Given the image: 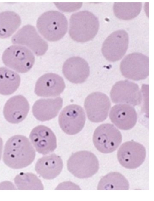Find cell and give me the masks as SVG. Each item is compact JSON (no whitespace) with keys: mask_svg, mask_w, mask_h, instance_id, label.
<instances>
[{"mask_svg":"<svg viewBox=\"0 0 154 201\" xmlns=\"http://www.w3.org/2000/svg\"><path fill=\"white\" fill-rule=\"evenodd\" d=\"M142 8L141 2L114 3L113 8L115 16L125 20L133 19L138 16Z\"/></svg>","mask_w":154,"mask_h":201,"instance_id":"obj_24","label":"cell"},{"mask_svg":"<svg viewBox=\"0 0 154 201\" xmlns=\"http://www.w3.org/2000/svg\"><path fill=\"white\" fill-rule=\"evenodd\" d=\"M120 131L113 124H103L95 130L93 136L96 149L103 153H111L116 150L122 141Z\"/></svg>","mask_w":154,"mask_h":201,"instance_id":"obj_6","label":"cell"},{"mask_svg":"<svg viewBox=\"0 0 154 201\" xmlns=\"http://www.w3.org/2000/svg\"><path fill=\"white\" fill-rule=\"evenodd\" d=\"M109 117L117 128L124 130L132 128L137 120V114L134 107L125 104H116L112 107Z\"/></svg>","mask_w":154,"mask_h":201,"instance_id":"obj_17","label":"cell"},{"mask_svg":"<svg viewBox=\"0 0 154 201\" xmlns=\"http://www.w3.org/2000/svg\"><path fill=\"white\" fill-rule=\"evenodd\" d=\"M110 97L114 103L133 106L140 104L142 101V94L138 85L127 80L116 82L111 90Z\"/></svg>","mask_w":154,"mask_h":201,"instance_id":"obj_11","label":"cell"},{"mask_svg":"<svg viewBox=\"0 0 154 201\" xmlns=\"http://www.w3.org/2000/svg\"><path fill=\"white\" fill-rule=\"evenodd\" d=\"M17 189L19 190H43L41 181L35 174L32 173L21 172L14 179Z\"/></svg>","mask_w":154,"mask_h":201,"instance_id":"obj_25","label":"cell"},{"mask_svg":"<svg viewBox=\"0 0 154 201\" xmlns=\"http://www.w3.org/2000/svg\"><path fill=\"white\" fill-rule=\"evenodd\" d=\"M29 137L36 151L42 155L51 153L57 148L55 135L49 128L45 126L39 125L34 128Z\"/></svg>","mask_w":154,"mask_h":201,"instance_id":"obj_14","label":"cell"},{"mask_svg":"<svg viewBox=\"0 0 154 201\" xmlns=\"http://www.w3.org/2000/svg\"><path fill=\"white\" fill-rule=\"evenodd\" d=\"M2 59L6 66L20 73L29 71L35 61V57L29 49L16 45L10 46L4 51Z\"/></svg>","mask_w":154,"mask_h":201,"instance_id":"obj_5","label":"cell"},{"mask_svg":"<svg viewBox=\"0 0 154 201\" xmlns=\"http://www.w3.org/2000/svg\"><path fill=\"white\" fill-rule=\"evenodd\" d=\"M99 26L98 18L93 14L87 11H81L71 16L69 34L74 40L84 42L94 37Z\"/></svg>","mask_w":154,"mask_h":201,"instance_id":"obj_2","label":"cell"},{"mask_svg":"<svg viewBox=\"0 0 154 201\" xmlns=\"http://www.w3.org/2000/svg\"><path fill=\"white\" fill-rule=\"evenodd\" d=\"M85 114L80 106L72 104L65 107L61 112L58 122L62 130L66 134L74 135L79 132L85 122Z\"/></svg>","mask_w":154,"mask_h":201,"instance_id":"obj_8","label":"cell"},{"mask_svg":"<svg viewBox=\"0 0 154 201\" xmlns=\"http://www.w3.org/2000/svg\"><path fill=\"white\" fill-rule=\"evenodd\" d=\"M68 171L79 178H87L95 174L99 169V163L96 156L87 151L75 153L67 162Z\"/></svg>","mask_w":154,"mask_h":201,"instance_id":"obj_4","label":"cell"},{"mask_svg":"<svg viewBox=\"0 0 154 201\" xmlns=\"http://www.w3.org/2000/svg\"><path fill=\"white\" fill-rule=\"evenodd\" d=\"M3 148V141L2 138L0 137V160L1 159Z\"/></svg>","mask_w":154,"mask_h":201,"instance_id":"obj_27","label":"cell"},{"mask_svg":"<svg viewBox=\"0 0 154 201\" xmlns=\"http://www.w3.org/2000/svg\"><path fill=\"white\" fill-rule=\"evenodd\" d=\"M120 67L125 77L135 81L143 80L149 75V58L141 53H132L123 59Z\"/></svg>","mask_w":154,"mask_h":201,"instance_id":"obj_7","label":"cell"},{"mask_svg":"<svg viewBox=\"0 0 154 201\" xmlns=\"http://www.w3.org/2000/svg\"><path fill=\"white\" fill-rule=\"evenodd\" d=\"M35 156V150L28 138L23 135H16L6 142L3 159L8 167L18 169L31 164Z\"/></svg>","mask_w":154,"mask_h":201,"instance_id":"obj_1","label":"cell"},{"mask_svg":"<svg viewBox=\"0 0 154 201\" xmlns=\"http://www.w3.org/2000/svg\"><path fill=\"white\" fill-rule=\"evenodd\" d=\"M84 106L88 119L98 123L107 118L111 104L107 95L97 92L90 94L86 97Z\"/></svg>","mask_w":154,"mask_h":201,"instance_id":"obj_12","label":"cell"},{"mask_svg":"<svg viewBox=\"0 0 154 201\" xmlns=\"http://www.w3.org/2000/svg\"><path fill=\"white\" fill-rule=\"evenodd\" d=\"M62 72L65 78L75 84L85 82L90 74V67L87 62L79 57L67 59L64 63Z\"/></svg>","mask_w":154,"mask_h":201,"instance_id":"obj_16","label":"cell"},{"mask_svg":"<svg viewBox=\"0 0 154 201\" xmlns=\"http://www.w3.org/2000/svg\"><path fill=\"white\" fill-rule=\"evenodd\" d=\"M65 88V83L62 77L55 73H47L37 80L34 91L38 96L55 97L63 92Z\"/></svg>","mask_w":154,"mask_h":201,"instance_id":"obj_15","label":"cell"},{"mask_svg":"<svg viewBox=\"0 0 154 201\" xmlns=\"http://www.w3.org/2000/svg\"><path fill=\"white\" fill-rule=\"evenodd\" d=\"M63 167L60 157L53 153L39 159L35 164V169L44 179L51 180L60 174Z\"/></svg>","mask_w":154,"mask_h":201,"instance_id":"obj_20","label":"cell"},{"mask_svg":"<svg viewBox=\"0 0 154 201\" xmlns=\"http://www.w3.org/2000/svg\"><path fill=\"white\" fill-rule=\"evenodd\" d=\"M0 189L16 190V188L11 182L4 181L0 183Z\"/></svg>","mask_w":154,"mask_h":201,"instance_id":"obj_26","label":"cell"},{"mask_svg":"<svg viewBox=\"0 0 154 201\" xmlns=\"http://www.w3.org/2000/svg\"><path fill=\"white\" fill-rule=\"evenodd\" d=\"M146 150L142 144L134 141L122 144L117 152L119 162L123 167L128 169H136L144 161Z\"/></svg>","mask_w":154,"mask_h":201,"instance_id":"obj_13","label":"cell"},{"mask_svg":"<svg viewBox=\"0 0 154 201\" xmlns=\"http://www.w3.org/2000/svg\"><path fill=\"white\" fill-rule=\"evenodd\" d=\"M38 30L46 40L56 41L62 38L68 29L67 20L62 13L56 11H50L42 14L36 24Z\"/></svg>","mask_w":154,"mask_h":201,"instance_id":"obj_3","label":"cell"},{"mask_svg":"<svg viewBox=\"0 0 154 201\" xmlns=\"http://www.w3.org/2000/svg\"><path fill=\"white\" fill-rule=\"evenodd\" d=\"M129 36L124 30H119L110 34L104 42L102 52L104 57L110 62L120 60L128 47Z\"/></svg>","mask_w":154,"mask_h":201,"instance_id":"obj_10","label":"cell"},{"mask_svg":"<svg viewBox=\"0 0 154 201\" xmlns=\"http://www.w3.org/2000/svg\"><path fill=\"white\" fill-rule=\"evenodd\" d=\"M20 16L16 13L6 11L0 13V38L5 39L11 36L20 27Z\"/></svg>","mask_w":154,"mask_h":201,"instance_id":"obj_22","label":"cell"},{"mask_svg":"<svg viewBox=\"0 0 154 201\" xmlns=\"http://www.w3.org/2000/svg\"><path fill=\"white\" fill-rule=\"evenodd\" d=\"M129 182L125 177L117 172H110L103 177L98 184V190H128Z\"/></svg>","mask_w":154,"mask_h":201,"instance_id":"obj_23","label":"cell"},{"mask_svg":"<svg viewBox=\"0 0 154 201\" xmlns=\"http://www.w3.org/2000/svg\"><path fill=\"white\" fill-rule=\"evenodd\" d=\"M63 99L60 97L55 98L40 99L34 104L32 112L38 120H49L56 117L62 107Z\"/></svg>","mask_w":154,"mask_h":201,"instance_id":"obj_19","label":"cell"},{"mask_svg":"<svg viewBox=\"0 0 154 201\" xmlns=\"http://www.w3.org/2000/svg\"><path fill=\"white\" fill-rule=\"evenodd\" d=\"M20 78L17 73L6 67H0V94L11 95L19 88Z\"/></svg>","mask_w":154,"mask_h":201,"instance_id":"obj_21","label":"cell"},{"mask_svg":"<svg viewBox=\"0 0 154 201\" xmlns=\"http://www.w3.org/2000/svg\"><path fill=\"white\" fill-rule=\"evenodd\" d=\"M13 44L25 46L37 56L43 55L47 51L48 45L38 34L35 28L30 25L23 26L11 38Z\"/></svg>","mask_w":154,"mask_h":201,"instance_id":"obj_9","label":"cell"},{"mask_svg":"<svg viewBox=\"0 0 154 201\" xmlns=\"http://www.w3.org/2000/svg\"><path fill=\"white\" fill-rule=\"evenodd\" d=\"M29 108V102L25 97L20 95H15L6 103L3 108V115L8 122L18 123L26 118Z\"/></svg>","mask_w":154,"mask_h":201,"instance_id":"obj_18","label":"cell"}]
</instances>
